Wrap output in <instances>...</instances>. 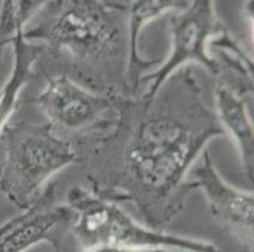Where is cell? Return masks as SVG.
Segmentation results:
<instances>
[{"mask_svg": "<svg viewBox=\"0 0 254 252\" xmlns=\"http://www.w3.org/2000/svg\"><path fill=\"white\" fill-rule=\"evenodd\" d=\"M67 205L75 212L72 226L82 250L92 247L162 249L182 252H220L215 244L185 236L171 235L140 225L119 205L101 200L81 186L67 192Z\"/></svg>", "mask_w": 254, "mask_h": 252, "instance_id": "cell-4", "label": "cell"}, {"mask_svg": "<svg viewBox=\"0 0 254 252\" xmlns=\"http://www.w3.org/2000/svg\"><path fill=\"white\" fill-rule=\"evenodd\" d=\"M123 96L98 94L80 86L66 75L50 77L37 97V105L55 129L70 133L109 130Z\"/></svg>", "mask_w": 254, "mask_h": 252, "instance_id": "cell-6", "label": "cell"}, {"mask_svg": "<svg viewBox=\"0 0 254 252\" xmlns=\"http://www.w3.org/2000/svg\"><path fill=\"white\" fill-rule=\"evenodd\" d=\"M214 4L209 0L189 1L185 9L173 11L168 19L172 39L171 54L153 73L140 78L139 89L143 85L145 91L139 97L152 99L172 73L190 62L202 66L210 75L220 77V66L207 52L209 42L225 28L216 15Z\"/></svg>", "mask_w": 254, "mask_h": 252, "instance_id": "cell-5", "label": "cell"}, {"mask_svg": "<svg viewBox=\"0 0 254 252\" xmlns=\"http://www.w3.org/2000/svg\"><path fill=\"white\" fill-rule=\"evenodd\" d=\"M219 136L226 134L192 69H177L149 100L124 97L113 126L87 154L91 193L131 203L147 227L162 231L193 191L186 175Z\"/></svg>", "mask_w": 254, "mask_h": 252, "instance_id": "cell-1", "label": "cell"}, {"mask_svg": "<svg viewBox=\"0 0 254 252\" xmlns=\"http://www.w3.org/2000/svg\"><path fill=\"white\" fill-rule=\"evenodd\" d=\"M189 1L175 0H148V1H128V34H129V62L127 69V85L130 96H135L139 90L142 75L147 68L156 66L159 61L143 59L138 50L140 31L145 24L151 23L168 11L182 10Z\"/></svg>", "mask_w": 254, "mask_h": 252, "instance_id": "cell-9", "label": "cell"}, {"mask_svg": "<svg viewBox=\"0 0 254 252\" xmlns=\"http://www.w3.org/2000/svg\"><path fill=\"white\" fill-rule=\"evenodd\" d=\"M82 252H182L176 251V250L162 249V247H157V249H123V247H92L89 250H82Z\"/></svg>", "mask_w": 254, "mask_h": 252, "instance_id": "cell-14", "label": "cell"}, {"mask_svg": "<svg viewBox=\"0 0 254 252\" xmlns=\"http://www.w3.org/2000/svg\"><path fill=\"white\" fill-rule=\"evenodd\" d=\"M75 221V212L59 203L57 183H51L31 207L0 225V252H25L42 242L62 252Z\"/></svg>", "mask_w": 254, "mask_h": 252, "instance_id": "cell-7", "label": "cell"}, {"mask_svg": "<svg viewBox=\"0 0 254 252\" xmlns=\"http://www.w3.org/2000/svg\"><path fill=\"white\" fill-rule=\"evenodd\" d=\"M23 37L42 42L53 55H64L91 91L131 97L127 85L128 1H45Z\"/></svg>", "mask_w": 254, "mask_h": 252, "instance_id": "cell-2", "label": "cell"}, {"mask_svg": "<svg viewBox=\"0 0 254 252\" xmlns=\"http://www.w3.org/2000/svg\"><path fill=\"white\" fill-rule=\"evenodd\" d=\"M0 143V192L20 211L33 204L52 175L77 159L72 144L48 121L8 122Z\"/></svg>", "mask_w": 254, "mask_h": 252, "instance_id": "cell-3", "label": "cell"}, {"mask_svg": "<svg viewBox=\"0 0 254 252\" xmlns=\"http://www.w3.org/2000/svg\"><path fill=\"white\" fill-rule=\"evenodd\" d=\"M210 50H215V61L220 66V76L224 69L232 76L228 83H223L238 96L253 94V61L244 48L230 36L226 28L209 42ZM221 83V82H220Z\"/></svg>", "mask_w": 254, "mask_h": 252, "instance_id": "cell-12", "label": "cell"}, {"mask_svg": "<svg viewBox=\"0 0 254 252\" xmlns=\"http://www.w3.org/2000/svg\"><path fill=\"white\" fill-rule=\"evenodd\" d=\"M190 173L192 189H201L214 218L228 228L240 245L253 252V192L226 183L212 163L209 150H204L201 164Z\"/></svg>", "mask_w": 254, "mask_h": 252, "instance_id": "cell-8", "label": "cell"}, {"mask_svg": "<svg viewBox=\"0 0 254 252\" xmlns=\"http://www.w3.org/2000/svg\"><path fill=\"white\" fill-rule=\"evenodd\" d=\"M23 29L24 28H19L10 42L13 47V66L8 80L0 90V135L17 108L19 95L32 76L34 63L45 50L42 45L25 41Z\"/></svg>", "mask_w": 254, "mask_h": 252, "instance_id": "cell-11", "label": "cell"}, {"mask_svg": "<svg viewBox=\"0 0 254 252\" xmlns=\"http://www.w3.org/2000/svg\"><path fill=\"white\" fill-rule=\"evenodd\" d=\"M45 1H4L0 18V55L4 47L14 38L18 29L36 14Z\"/></svg>", "mask_w": 254, "mask_h": 252, "instance_id": "cell-13", "label": "cell"}, {"mask_svg": "<svg viewBox=\"0 0 254 252\" xmlns=\"http://www.w3.org/2000/svg\"><path fill=\"white\" fill-rule=\"evenodd\" d=\"M216 116L226 135L233 138L237 145L240 161L247 178L253 182L254 133L244 97L238 96L230 89L219 82L215 92Z\"/></svg>", "mask_w": 254, "mask_h": 252, "instance_id": "cell-10", "label": "cell"}]
</instances>
